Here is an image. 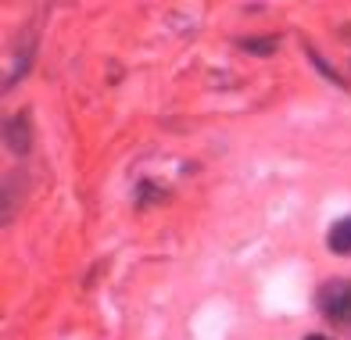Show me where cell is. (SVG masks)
<instances>
[{"label": "cell", "instance_id": "cell-3", "mask_svg": "<svg viewBox=\"0 0 351 340\" xmlns=\"http://www.w3.org/2000/svg\"><path fill=\"white\" fill-rule=\"evenodd\" d=\"M326 244H330V251H333V254H351V215L330 226Z\"/></svg>", "mask_w": 351, "mask_h": 340}, {"label": "cell", "instance_id": "cell-1", "mask_svg": "<svg viewBox=\"0 0 351 340\" xmlns=\"http://www.w3.org/2000/svg\"><path fill=\"white\" fill-rule=\"evenodd\" d=\"M319 304H323V315L330 322H341L351 326V280H333L319 290Z\"/></svg>", "mask_w": 351, "mask_h": 340}, {"label": "cell", "instance_id": "cell-5", "mask_svg": "<svg viewBox=\"0 0 351 340\" xmlns=\"http://www.w3.org/2000/svg\"><path fill=\"white\" fill-rule=\"evenodd\" d=\"M305 340H326V337H319V333H312V337H305Z\"/></svg>", "mask_w": 351, "mask_h": 340}, {"label": "cell", "instance_id": "cell-2", "mask_svg": "<svg viewBox=\"0 0 351 340\" xmlns=\"http://www.w3.org/2000/svg\"><path fill=\"white\" fill-rule=\"evenodd\" d=\"M29 143H33V136H29V115H25V111H19V115L8 122V147L14 154H25Z\"/></svg>", "mask_w": 351, "mask_h": 340}, {"label": "cell", "instance_id": "cell-4", "mask_svg": "<svg viewBox=\"0 0 351 340\" xmlns=\"http://www.w3.org/2000/svg\"><path fill=\"white\" fill-rule=\"evenodd\" d=\"M276 43H280V36H262V40H241V47H244V51H251V54H273V51H276Z\"/></svg>", "mask_w": 351, "mask_h": 340}]
</instances>
